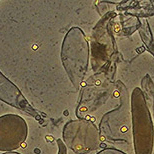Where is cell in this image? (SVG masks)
<instances>
[{"instance_id": "7a4b0ae2", "label": "cell", "mask_w": 154, "mask_h": 154, "mask_svg": "<svg viewBox=\"0 0 154 154\" xmlns=\"http://www.w3.org/2000/svg\"><path fill=\"white\" fill-rule=\"evenodd\" d=\"M26 136L27 125L20 116L7 114L0 117V150L17 149L25 141Z\"/></svg>"}, {"instance_id": "6da1fadb", "label": "cell", "mask_w": 154, "mask_h": 154, "mask_svg": "<svg viewBox=\"0 0 154 154\" xmlns=\"http://www.w3.org/2000/svg\"><path fill=\"white\" fill-rule=\"evenodd\" d=\"M139 89H135L133 94V123L134 140L136 153L143 142L142 154H150L152 146V123L149 112L143 102H140L142 95Z\"/></svg>"}]
</instances>
